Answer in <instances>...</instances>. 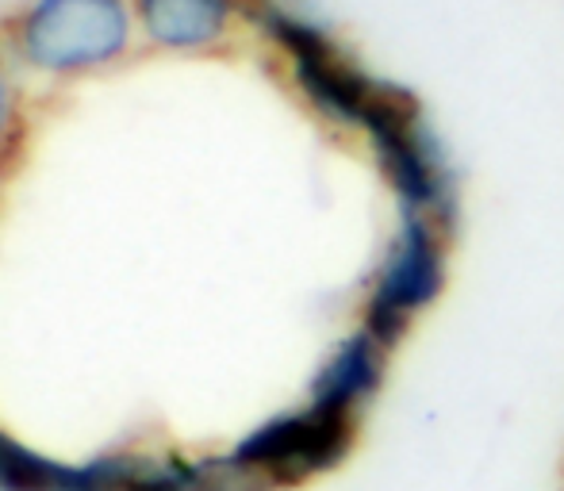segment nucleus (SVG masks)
I'll return each instance as SVG.
<instances>
[{"label": "nucleus", "instance_id": "423d86ee", "mask_svg": "<svg viewBox=\"0 0 564 491\" xmlns=\"http://www.w3.org/2000/svg\"><path fill=\"white\" fill-rule=\"evenodd\" d=\"M388 361H392V350H384L369 330H349L346 338L335 342V350L323 358V365L315 369L312 388H307V403H319V407L338 411V415L361 418V411L384 388Z\"/></svg>", "mask_w": 564, "mask_h": 491}, {"label": "nucleus", "instance_id": "9d476101", "mask_svg": "<svg viewBox=\"0 0 564 491\" xmlns=\"http://www.w3.org/2000/svg\"><path fill=\"white\" fill-rule=\"evenodd\" d=\"M8 127H12V85H8L4 69H0V142H4Z\"/></svg>", "mask_w": 564, "mask_h": 491}, {"label": "nucleus", "instance_id": "f03ea898", "mask_svg": "<svg viewBox=\"0 0 564 491\" xmlns=\"http://www.w3.org/2000/svg\"><path fill=\"white\" fill-rule=\"evenodd\" d=\"M377 162L380 177H384L388 193L395 200V216H423L431 223L446 227L457 234L460 219V185L453 162L426 120L423 105L411 89H403L400 100L377 116V123L365 131Z\"/></svg>", "mask_w": 564, "mask_h": 491}, {"label": "nucleus", "instance_id": "0eeeda50", "mask_svg": "<svg viewBox=\"0 0 564 491\" xmlns=\"http://www.w3.org/2000/svg\"><path fill=\"white\" fill-rule=\"evenodd\" d=\"M127 477L131 457L123 454L62 465L0 430V491H127Z\"/></svg>", "mask_w": 564, "mask_h": 491}, {"label": "nucleus", "instance_id": "f257e3e1", "mask_svg": "<svg viewBox=\"0 0 564 491\" xmlns=\"http://www.w3.org/2000/svg\"><path fill=\"white\" fill-rule=\"evenodd\" d=\"M250 23L289 58L300 97L327 123L369 131L392 100L403 97V85L369 74L323 23L292 12L281 0H238Z\"/></svg>", "mask_w": 564, "mask_h": 491}, {"label": "nucleus", "instance_id": "7ed1b4c3", "mask_svg": "<svg viewBox=\"0 0 564 491\" xmlns=\"http://www.w3.org/2000/svg\"><path fill=\"white\" fill-rule=\"evenodd\" d=\"M449 242L453 234L431 219L395 216V231L361 304V327L384 350H400L419 315L431 312L446 296Z\"/></svg>", "mask_w": 564, "mask_h": 491}, {"label": "nucleus", "instance_id": "6e6552de", "mask_svg": "<svg viewBox=\"0 0 564 491\" xmlns=\"http://www.w3.org/2000/svg\"><path fill=\"white\" fill-rule=\"evenodd\" d=\"M150 43L165 51H200L227 35L238 0H134Z\"/></svg>", "mask_w": 564, "mask_h": 491}, {"label": "nucleus", "instance_id": "39448f33", "mask_svg": "<svg viewBox=\"0 0 564 491\" xmlns=\"http://www.w3.org/2000/svg\"><path fill=\"white\" fill-rule=\"evenodd\" d=\"M131 39L123 0H35L20 20V54L46 74L116 62Z\"/></svg>", "mask_w": 564, "mask_h": 491}, {"label": "nucleus", "instance_id": "1a4fd4ad", "mask_svg": "<svg viewBox=\"0 0 564 491\" xmlns=\"http://www.w3.org/2000/svg\"><path fill=\"white\" fill-rule=\"evenodd\" d=\"M127 491H269L227 457L181 461V457H131Z\"/></svg>", "mask_w": 564, "mask_h": 491}, {"label": "nucleus", "instance_id": "20e7f679", "mask_svg": "<svg viewBox=\"0 0 564 491\" xmlns=\"http://www.w3.org/2000/svg\"><path fill=\"white\" fill-rule=\"evenodd\" d=\"M357 446V418L327 411L319 403H304L296 411L265 418L253 426L238 446L230 449V461L253 480L273 488H300L315 477L335 472Z\"/></svg>", "mask_w": 564, "mask_h": 491}]
</instances>
